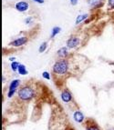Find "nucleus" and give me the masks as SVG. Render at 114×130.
<instances>
[{
  "label": "nucleus",
  "mask_w": 114,
  "mask_h": 130,
  "mask_svg": "<svg viewBox=\"0 0 114 130\" xmlns=\"http://www.w3.org/2000/svg\"><path fill=\"white\" fill-rule=\"evenodd\" d=\"M47 48H48V43L47 42H43L39 46V47H38V51H39V53H43L46 51Z\"/></svg>",
  "instance_id": "15"
},
{
  "label": "nucleus",
  "mask_w": 114,
  "mask_h": 130,
  "mask_svg": "<svg viewBox=\"0 0 114 130\" xmlns=\"http://www.w3.org/2000/svg\"><path fill=\"white\" fill-rule=\"evenodd\" d=\"M32 1L37 3V4H44L45 3V0H32Z\"/></svg>",
  "instance_id": "21"
},
{
  "label": "nucleus",
  "mask_w": 114,
  "mask_h": 130,
  "mask_svg": "<svg viewBox=\"0 0 114 130\" xmlns=\"http://www.w3.org/2000/svg\"><path fill=\"white\" fill-rule=\"evenodd\" d=\"M42 76H43V78L47 79V80H50V78H51L50 74H49L48 72H47V71H45V72H43V73H42Z\"/></svg>",
  "instance_id": "17"
},
{
  "label": "nucleus",
  "mask_w": 114,
  "mask_h": 130,
  "mask_svg": "<svg viewBox=\"0 0 114 130\" xmlns=\"http://www.w3.org/2000/svg\"><path fill=\"white\" fill-rule=\"evenodd\" d=\"M86 130H101L98 124L93 119H88L86 121Z\"/></svg>",
  "instance_id": "8"
},
{
  "label": "nucleus",
  "mask_w": 114,
  "mask_h": 130,
  "mask_svg": "<svg viewBox=\"0 0 114 130\" xmlns=\"http://www.w3.org/2000/svg\"><path fill=\"white\" fill-rule=\"evenodd\" d=\"M68 49L69 48L68 46H63V47H60L58 50L57 55L59 56V57L60 58H66L67 56H68Z\"/></svg>",
  "instance_id": "9"
},
{
  "label": "nucleus",
  "mask_w": 114,
  "mask_h": 130,
  "mask_svg": "<svg viewBox=\"0 0 114 130\" xmlns=\"http://www.w3.org/2000/svg\"><path fill=\"white\" fill-rule=\"evenodd\" d=\"M9 61L14 62V61H16V57H10V58H9Z\"/></svg>",
  "instance_id": "22"
},
{
  "label": "nucleus",
  "mask_w": 114,
  "mask_h": 130,
  "mask_svg": "<svg viewBox=\"0 0 114 130\" xmlns=\"http://www.w3.org/2000/svg\"><path fill=\"white\" fill-rule=\"evenodd\" d=\"M18 72L19 75H22V76H25V75H27L28 74V71L26 70V67L25 65H22V64H20L19 67H18Z\"/></svg>",
  "instance_id": "13"
},
{
  "label": "nucleus",
  "mask_w": 114,
  "mask_h": 130,
  "mask_svg": "<svg viewBox=\"0 0 114 130\" xmlns=\"http://www.w3.org/2000/svg\"><path fill=\"white\" fill-rule=\"evenodd\" d=\"M20 84H21V81L20 79H14L10 82L9 84V87H8V93H7V98H11L14 95V94L17 92L18 88L19 87Z\"/></svg>",
  "instance_id": "3"
},
{
  "label": "nucleus",
  "mask_w": 114,
  "mask_h": 130,
  "mask_svg": "<svg viewBox=\"0 0 114 130\" xmlns=\"http://www.w3.org/2000/svg\"><path fill=\"white\" fill-rule=\"evenodd\" d=\"M61 31V27H59V26H54V27L51 29V33H50V37L53 38V37H55L57 35H59V33Z\"/></svg>",
  "instance_id": "14"
},
{
  "label": "nucleus",
  "mask_w": 114,
  "mask_h": 130,
  "mask_svg": "<svg viewBox=\"0 0 114 130\" xmlns=\"http://www.w3.org/2000/svg\"><path fill=\"white\" fill-rule=\"evenodd\" d=\"M89 18V14H80V15H78L76 20H75V24L76 25H79L82 22L86 21V19Z\"/></svg>",
  "instance_id": "11"
},
{
  "label": "nucleus",
  "mask_w": 114,
  "mask_h": 130,
  "mask_svg": "<svg viewBox=\"0 0 114 130\" xmlns=\"http://www.w3.org/2000/svg\"><path fill=\"white\" fill-rule=\"evenodd\" d=\"M74 119H75V121L78 122V123H82V122L84 121V115L80 111L77 110L74 113Z\"/></svg>",
  "instance_id": "12"
},
{
  "label": "nucleus",
  "mask_w": 114,
  "mask_h": 130,
  "mask_svg": "<svg viewBox=\"0 0 114 130\" xmlns=\"http://www.w3.org/2000/svg\"><path fill=\"white\" fill-rule=\"evenodd\" d=\"M32 22V18L31 17H28V18H26V19H25V24L26 25H29Z\"/></svg>",
  "instance_id": "18"
},
{
  "label": "nucleus",
  "mask_w": 114,
  "mask_h": 130,
  "mask_svg": "<svg viewBox=\"0 0 114 130\" xmlns=\"http://www.w3.org/2000/svg\"><path fill=\"white\" fill-rule=\"evenodd\" d=\"M27 41H28V38L26 37H21L13 40L12 42H10L9 45L11 46H14V47H19V46H22L24 45H26L27 43Z\"/></svg>",
  "instance_id": "5"
},
{
  "label": "nucleus",
  "mask_w": 114,
  "mask_h": 130,
  "mask_svg": "<svg viewBox=\"0 0 114 130\" xmlns=\"http://www.w3.org/2000/svg\"><path fill=\"white\" fill-rule=\"evenodd\" d=\"M108 4H109V7L114 8V0H108Z\"/></svg>",
  "instance_id": "19"
},
{
  "label": "nucleus",
  "mask_w": 114,
  "mask_h": 130,
  "mask_svg": "<svg viewBox=\"0 0 114 130\" xmlns=\"http://www.w3.org/2000/svg\"><path fill=\"white\" fill-rule=\"evenodd\" d=\"M88 4L92 8H99L103 6L102 0H88Z\"/></svg>",
  "instance_id": "10"
},
{
  "label": "nucleus",
  "mask_w": 114,
  "mask_h": 130,
  "mask_svg": "<svg viewBox=\"0 0 114 130\" xmlns=\"http://www.w3.org/2000/svg\"><path fill=\"white\" fill-rule=\"evenodd\" d=\"M18 95L19 99L25 101V102H27V101L33 99V98L35 96V90L29 86H25L18 90Z\"/></svg>",
  "instance_id": "2"
},
{
  "label": "nucleus",
  "mask_w": 114,
  "mask_h": 130,
  "mask_svg": "<svg viewBox=\"0 0 114 130\" xmlns=\"http://www.w3.org/2000/svg\"><path fill=\"white\" fill-rule=\"evenodd\" d=\"M72 99V94L68 89H64L61 92V100L64 103H69Z\"/></svg>",
  "instance_id": "7"
},
{
  "label": "nucleus",
  "mask_w": 114,
  "mask_h": 130,
  "mask_svg": "<svg viewBox=\"0 0 114 130\" xmlns=\"http://www.w3.org/2000/svg\"><path fill=\"white\" fill-rule=\"evenodd\" d=\"M69 68V63L68 61L65 58L59 59L53 65L52 71L56 76H64L66 75Z\"/></svg>",
  "instance_id": "1"
},
{
  "label": "nucleus",
  "mask_w": 114,
  "mask_h": 130,
  "mask_svg": "<svg viewBox=\"0 0 114 130\" xmlns=\"http://www.w3.org/2000/svg\"><path fill=\"white\" fill-rule=\"evenodd\" d=\"M29 8V4L26 1H19V2L15 4V9L18 12H26Z\"/></svg>",
  "instance_id": "6"
},
{
  "label": "nucleus",
  "mask_w": 114,
  "mask_h": 130,
  "mask_svg": "<svg viewBox=\"0 0 114 130\" xmlns=\"http://www.w3.org/2000/svg\"><path fill=\"white\" fill-rule=\"evenodd\" d=\"M67 46L69 49H73V48H76L80 45V39L79 38L76 36H71L67 40L66 42Z\"/></svg>",
  "instance_id": "4"
},
{
  "label": "nucleus",
  "mask_w": 114,
  "mask_h": 130,
  "mask_svg": "<svg viewBox=\"0 0 114 130\" xmlns=\"http://www.w3.org/2000/svg\"><path fill=\"white\" fill-rule=\"evenodd\" d=\"M19 65H20V63H18V62H17V61H14V62H12L11 66H10V67H11L12 71H14V72H17V71H18Z\"/></svg>",
  "instance_id": "16"
},
{
  "label": "nucleus",
  "mask_w": 114,
  "mask_h": 130,
  "mask_svg": "<svg viewBox=\"0 0 114 130\" xmlns=\"http://www.w3.org/2000/svg\"><path fill=\"white\" fill-rule=\"evenodd\" d=\"M71 6H77L78 3H79V0H69Z\"/></svg>",
  "instance_id": "20"
}]
</instances>
